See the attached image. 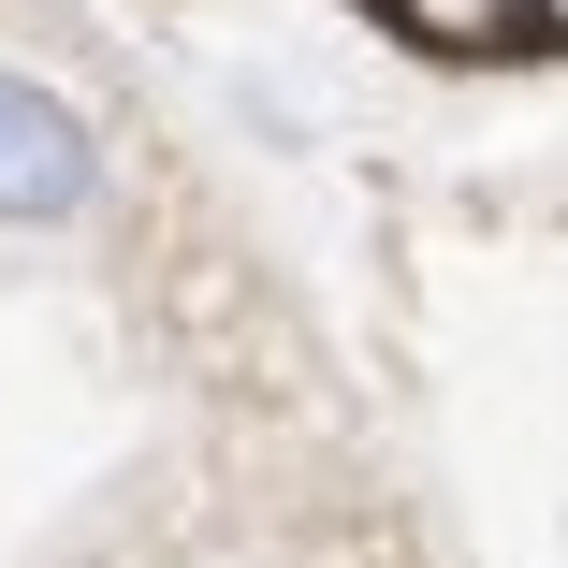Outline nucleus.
<instances>
[{"mask_svg": "<svg viewBox=\"0 0 568 568\" xmlns=\"http://www.w3.org/2000/svg\"><path fill=\"white\" fill-rule=\"evenodd\" d=\"M102 190H118V161H102L88 102L0 59V234H73V219H102Z\"/></svg>", "mask_w": 568, "mask_h": 568, "instance_id": "1", "label": "nucleus"}]
</instances>
